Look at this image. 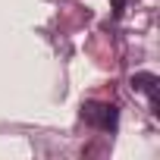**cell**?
Here are the masks:
<instances>
[{
	"instance_id": "obj_2",
	"label": "cell",
	"mask_w": 160,
	"mask_h": 160,
	"mask_svg": "<svg viewBox=\"0 0 160 160\" xmlns=\"http://www.w3.org/2000/svg\"><path fill=\"white\" fill-rule=\"evenodd\" d=\"M157 85H160V78H157L154 72H135V75H132V88H135V91H141V94H148V101H151V110H154V113H160Z\"/></svg>"
},
{
	"instance_id": "obj_1",
	"label": "cell",
	"mask_w": 160,
	"mask_h": 160,
	"mask_svg": "<svg viewBox=\"0 0 160 160\" xmlns=\"http://www.w3.org/2000/svg\"><path fill=\"white\" fill-rule=\"evenodd\" d=\"M82 119L101 132H116L119 126V107L116 104H104V101H88L82 107Z\"/></svg>"
},
{
	"instance_id": "obj_3",
	"label": "cell",
	"mask_w": 160,
	"mask_h": 160,
	"mask_svg": "<svg viewBox=\"0 0 160 160\" xmlns=\"http://www.w3.org/2000/svg\"><path fill=\"white\" fill-rule=\"evenodd\" d=\"M122 7H126V0H113V16H122Z\"/></svg>"
}]
</instances>
